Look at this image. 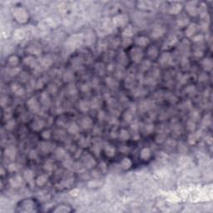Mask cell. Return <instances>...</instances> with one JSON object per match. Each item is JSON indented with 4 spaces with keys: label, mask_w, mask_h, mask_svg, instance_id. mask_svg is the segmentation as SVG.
Masks as SVG:
<instances>
[{
    "label": "cell",
    "mask_w": 213,
    "mask_h": 213,
    "mask_svg": "<svg viewBox=\"0 0 213 213\" xmlns=\"http://www.w3.org/2000/svg\"><path fill=\"white\" fill-rule=\"evenodd\" d=\"M27 106H28V109L32 112H38L39 111V108H40L39 103H38V102L36 100L35 97L29 98L28 101L27 102Z\"/></svg>",
    "instance_id": "1"
},
{
    "label": "cell",
    "mask_w": 213,
    "mask_h": 213,
    "mask_svg": "<svg viewBox=\"0 0 213 213\" xmlns=\"http://www.w3.org/2000/svg\"><path fill=\"white\" fill-rule=\"evenodd\" d=\"M142 56H143V52L138 48H135L131 51V58H132V61H134V62L137 63H140V61L142 58Z\"/></svg>",
    "instance_id": "2"
},
{
    "label": "cell",
    "mask_w": 213,
    "mask_h": 213,
    "mask_svg": "<svg viewBox=\"0 0 213 213\" xmlns=\"http://www.w3.org/2000/svg\"><path fill=\"white\" fill-rule=\"evenodd\" d=\"M159 63H161L162 66H168V65L171 64L172 63V57L168 52H165L162 54V56L160 57Z\"/></svg>",
    "instance_id": "3"
},
{
    "label": "cell",
    "mask_w": 213,
    "mask_h": 213,
    "mask_svg": "<svg viewBox=\"0 0 213 213\" xmlns=\"http://www.w3.org/2000/svg\"><path fill=\"white\" fill-rule=\"evenodd\" d=\"M11 91L14 93L15 96H18V97H22L24 95V93H25L24 88L22 86H20L19 84H17V83H14L11 85Z\"/></svg>",
    "instance_id": "4"
},
{
    "label": "cell",
    "mask_w": 213,
    "mask_h": 213,
    "mask_svg": "<svg viewBox=\"0 0 213 213\" xmlns=\"http://www.w3.org/2000/svg\"><path fill=\"white\" fill-rule=\"evenodd\" d=\"M53 147H54V145L48 142H42L39 144L41 151L44 153H48L50 152V151H52L53 150Z\"/></svg>",
    "instance_id": "5"
},
{
    "label": "cell",
    "mask_w": 213,
    "mask_h": 213,
    "mask_svg": "<svg viewBox=\"0 0 213 213\" xmlns=\"http://www.w3.org/2000/svg\"><path fill=\"white\" fill-rule=\"evenodd\" d=\"M16 154H17V150L14 147H7L5 149V157L9 158L10 160H13L15 158Z\"/></svg>",
    "instance_id": "6"
},
{
    "label": "cell",
    "mask_w": 213,
    "mask_h": 213,
    "mask_svg": "<svg viewBox=\"0 0 213 213\" xmlns=\"http://www.w3.org/2000/svg\"><path fill=\"white\" fill-rule=\"evenodd\" d=\"M92 126V121L89 117H84L81 120V127L83 129H89Z\"/></svg>",
    "instance_id": "7"
},
{
    "label": "cell",
    "mask_w": 213,
    "mask_h": 213,
    "mask_svg": "<svg viewBox=\"0 0 213 213\" xmlns=\"http://www.w3.org/2000/svg\"><path fill=\"white\" fill-rule=\"evenodd\" d=\"M165 32V28L162 27V26H157L156 27L153 31H152V34H151V36L155 38H158L160 37H162L163 34H164Z\"/></svg>",
    "instance_id": "8"
},
{
    "label": "cell",
    "mask_w": 213,
    "mask_h": 213,
    "mask_svg": "<svg viewBox=\"0 0 213 213\" xmlns=\"http://www.w3.org/2000/svg\"><path fill=\"white\" fill-rule=\"evenodd\" d=\"M41 103L43 104V106H44L45 108H48L51 104V100L50 97H49L48 94L47 92H43L41 94Z\"/></svg>",
    "instance_id": "9"
},
{
    "label": "cell",
    "mask_w": 213,
    "mask_h": 213,
    "mask_svg": "<svg viewBox=\"0 0 213 213\" xmlns=\"http://www.w3.org/2000/svg\"><path fill=\"white\" fill-rule=\"evenodd\" d=\"M45 125V122L43 120L41 119H35V121L32 122V128L34 131H40Z\"/></svg>",
    "instance_id": "10"
},
{
    "label": "cell",
    "mask_w": 213,
    "mask_h": 213,
    "mask_svg": "<svg viewBox=\"0 0 213 213\" xmlns=\"http://www.w3.org/2000/svg\"><path fill=\"white\" fill-rule=\"evenodd\" d=\"M68 132L72 134V135H76L79 132V127L75 122H71L70 124L68 125Z\"/></svg>",
    "instance_id": "11"
},
{
    "label": "cell",
    "mask_w": 213,
    "mask_h": 213,
    "mask_svg": "<svg viewBox=\"0 0 213 213\" xmlns=\"http://www.w3.org/2000/svg\"><path fill=\"white\" fill-rule=\"evenodd\" d=\"M9 182H10V185L13 187H18L22 184L23 180H22V177H19V176H15V177H12L10 179Z\"/></svg>",
    "instance_id": "12"
},
{
    "label": "cell",
    "mask_w": 213,
    "mask_h": 213,
    "mask_svg": "<svg viewBox=\"0 0 213 213\" xmlns=\"http://www.w3.org/2000/svg\"><path fill=\"white\" fill-rule=\"evenodd\" d=\"M90 108H91V104H90V102L86 101V100H83L80 102L79 103V109L81 110L82 112H88Z\"/></svg>",
    "instance_id": "13"
},
{
    "label": "cell",
    "mask_w": 213,
    "mask_h": 213,
    "mask_svg": "<svg viewBox=\"0 0 213 213\" xmlns=\"http://www.w3.org/2000/svg\"><path fill=\"white\" fill-rule=\"evenodd\" d=\"M148 38L145 37H138L137 38H136V43L140 47H145L147 44H148Z\"/></svg>",
    "instance_id": "14"
},
{
    "label": "cell",
    "mask_w": 213,
    "mask_h": 213,
    "mask_svg": "<svg viewBox=\"0 0 213 213\" xmlns=\"http://www.w3.org/2000/svg\"><path fill=\"white\" fill-rule=\"evenodd\" d=\"M202 65L203 68L207 71H211L212 68V62L210 58H206L202 62Z\"/></svg>",
    "instance_id": "15"
},
{
    "label": "cell",
    "mask_w": 213,
    "mask_h": 213,
    "mask_svg": "<svg viewBox=\"0 0 213 213\" xmlns=\"http://www.w3.org/2000/svg\"><path fill=\"white\" fill-rule=\"evenodd\" d=\"M105 152L108 157H112L115 156V148L111 145H106L105 147Z\"/></svg>",
    "instance_id": "16"
},
{
    "label": "cell",
    "mask_w": 213,
    "mask_h": 213,
    "mask_svg": "<svg viewBox=\"0 0 213 213\" xmlns=\"http://www.w3.org/2000/svg\"><path fill=\"white\" fill-rule=\"evenodd\" d=\"M24 178H25V180L28 183L32 184V181H34V173H32V171L30 170H26L24 171Z\"/></svg>",
    "instance_id": "17"
},
{
    "label": "cell",
    "mask_w": 213,
    "mask_h": 213,
    "mask_svg": "<svg viewBox=\"0 0 213 213\" xmlns=\"http://www.w3.org/2000/svg\"><path fill=\"white\" fill-rule=\"evenodd\" d=\"M147 90H145V89H143V88H136L133 91V92H132V95L134 96V97H142V96H144V95H146V93H147Z\"/></svg>",
    "instance_id": "18"
},
{
    "label": "cell",
    "mask_w": 213,
    "mask_h": 213,
    "mask_svg": "<svg viewBox=\"0 0 213 213\" xmlns=\"http://www.w3.org/2000/svg\"><path fill=\"white\" fill-rule=\"evenodd\" d=\"M106 83L108 84V87H110L111 88H116L117 87V85H118L117 82L116 80H114L113 78H112V77H106Z\"/></svg>",
    "instance_id": "19"
},
{
    "label": "cell",
    "mask_w": 213,
    "mask_h": 213,
    "mask_svg": "<svg viewBox=\"0 0 213 213\" xmlns=\"http://www.w3.org/2000/svg\"><path fill=\"white\" fill-rule=\"evenodd\" d=\"M157 55H158V49L155 46L151 47L148 49V56L150 57V58H157Z\"/></svg>",
    "instance_id": "20"
},
{
    "label": "cell",
    "mask_w": 213,
    "mask_h": 213,
    "mask_svg": "<svg viewBox=\"0 0 213 213\" xmlns=\"http://www.w3.org/2000/svg\"><path fill=\"white\" fill-rule=\"evenodd\" d=\"M118 137H119V138L121 139V140L127 141L130 138V134L127 130L122 129V130H121V132L119 133V135H118Z\"/></svg>",
    "instance_id": "21"
},
{
    "label": "cell",
    "mask_w": 213,
    "mask_h": 213,
    "mask_svg": "<svg viewBox=\"0 0 213 213\" xmlns=\"http://www.w3.org/2000/svg\"><path fill=\"white\" fill-rule=\"evenodd\" d=\"M140 156H141L142 159L147 160V159L150 157V156H151V151H150V149L149 148H147V147H146V148H143L142 150V151H141Z\"/></svg>",
    "instance_id": "22"
},
{
    "label": "cell",
    "mask_w": 213,
    "mask_h": 213,
    "mask_svg": "<svg viewBox=\"0 0 213 213\" xmlns=\"http://www.w3.org/2000/svg\"><path fill=\"white\" fill-rule=\"evenodd\" d=\"M132 166V162L129 158H123L121 162V167L123 169H128Z\"/></svg>",
    "instance_id": "23"
},
{
    "label": "cell",
    "mask_w": 213,
    "mask_h": 213,
    "mask_svg": "<svg viewBox=\"0 0 213 213\" xmlns=\"http://www.w3.org/2000/svg\"><path fill=\"white\" fill-rule=\"evenodd\" d=\"M177 37L176 36H170L168 38V39L166 41V44H167V46H168L167 48H170V47L172 46V45L177 43Z\"/></svg>",
    "instance_id": "24"
},
{
    "label": "cell",
    "mask_w": 213,
    "mask_h": 213,
    "mask_svg": "<svg viewBox=\"0 0 213 213\" xmlns=\"http://www.w3.org/2000/svg\"><path fill=\"white\" fill-rule=\"evenodd\" d=\"M151 106V103L150 101H146V102H142L141 105H140V109L141 111L142 112H146L147 110H148Z\"/></svg>",
    "instance_id": "25"
},
{
    "label": "cell",
    "mask_w": 213,
    "mask_h": 213,
    "mask_svg": "<svg viewBox=\"0 0 213 213\" xmlns=\"http://www.w3.org/2000/svg\"><path fill=\"white\" fill-rule=\"evenodd\" d=\"M47 181H48V177L45 175H42V176H40V177H38V179H37V184L40 187L43 186L44 184L47 182Z\"/></svg>",
    "instance_id": "26"
},
{
    "label": "cell",
    "mask_w": 213,
    "mask_h": 213,
    "mask_svg": "<svg viewBox=\"0 0 213 213\" xmlns=\"http://www.w3.org/2000/svg\"><path fill=\"white\" fill-rule=\"evenodd\" d=\"M90 104H91V108H93V109H97L100 106V104H101V102L99 100V98L98 97H95L93 98L92 102H90Z\"/></svg>",
    "instance_id": "27"
},
{
    "label": "cell",
    "mask_w": 213,
    "mask_h": 213,
    "mask_svg": "<svg viewBox=\"0 0 213 213\" xmlns=\"http://www.w3.org/2000/svg\"><path fill=\"white\" fill-rule=\"evenodd\" d=\"M123 119L126 122H131L132 121V112L130 111L126 112L123 115Z\"/></svg>",
    "instance_id": "28"
},
{
    "label": "cell",
    "mask_w": 213,
    "mask_h": 213,
    "mask_svg": "<svg viewBox=\"0 0 213 213\" xmlns=\"http://www.w3.org/2000/svg\"><path fill=\"white\" fill-rule=\"evenodd\" d=\"M52 167H53V164H52V161L51 160H48V161H47L44 164V170L48 171V172H51V171H52Z\"/></svg>",
    "instance_id": "29"
},
{
    "label": "cell",
    "mask_w": 213,
    "mask_h": 213,
    "mask_svg": "<svg viewBox=\"0 0 213 213\" xmlns=\"http://www.w3.org/2000/svg\"><path fill=\"white\" fill-rule=\"evenodd\" d=\"M89 143H90V140H89L88 137H82L81 139H80V141H79V144L83 147H86L87 146H88Z\"/></svg>",
    "instance_id": "30"
},
{
    "label": "cell",
    "mask_w": 213,
    "mask_h": 213,
    "mask_svg": "<svg viewBox=\"0 0 213 213\" xmlns=\"http://www.w3.org/2000/svg\"><path fill=\"white\" fill-rule=\"evenodd\" d=\"M96 71H97V72L98 73V74L103 75L104 74V72H105L104 66L102 63H97L96 65Z\"/></svg>",
    "instance_id": "31"
},
{
    "label": "cell",
    "mask_w": 213,
    "mask_h": 213,
    "mask_svg": "<svg viewBox=\"0 0 213 213\" xmlns=\"http://www.w3.org/2000/svg\"><path fill=\"white\" fill-rule=\"evenodd\" d=\"M93 158L92 157H90V156H88V159L87 160H84V162H85V165L87 166L88 167H92L94 166V164H95V162L93 161Z\"/></svg>",
    "instance_id": "32"
},
{
    "label": "cell",
    "mask_w": 213,
    "mask_h": 213,
    "mask_svg": "<svg viewBox=\"0 0 213 213\" xmlns=\"http://www.w3.org/2000/svg\"><path fill=\"white\" fill-rule=\"evenodd\" d=\"M153 130H154V125L153 124H151V123H149V124H147L145 126V128H144V132L145 134H150L153 132Z\"/></svg>",
    "instance_id": "33"
},
{
    "label": "cell",
    "mask_w": 213,
    "mask_h": 213,
    "mask_svg": "<svg viewBox=\"0 0 213 213\" xmlns=\"http://www.w3.org/2000/svg\"><path fill=\"white\" fill-rule=\"evenodd\" d=\"M23 62H24V63H25L26 65H28V66L32 67L34 65L35 61H34V58H32V57H28V58H24Z\"/></svg>",
    "instance_id": "34"
},
{
    "label": "cell",
    "mask_w": 213,
    "mask_h": 213,
    "mask_svg": "<svg viewBox=\"0 0 213 213\" xmlns=\"http://www.w3.org/2000/svg\"><path fill=\"white\" fill-rule=\"evenodd\" d=\"M65 151L63 149V148H58L56 150V151H55V155H56V157H58V158H59V159H62L64 156H65Z\"/></svg>",
    "instance_id": "35"
},
{
    "label": "cell",
    "mask_w": 213,
    "mask_h": 213,
    "mask_svg": "<svg viewBox=\"0 0 213 213\" xmlns=\"http://www.w3.org/2000/svg\"><path fill=\"white\" fill-rule=\"evenodd\" d=\"M15 126H16V122H15L14 120L10 119V120H9V121L7 122V123H6V128H7L8 130L11 131V130H13V129L15 128Z\"/></svg>",
    "instance_id": "36"
},
{
    "label": "cell",
    "mask_w": 213,
    "mask_h": 213,
    "mask_svg": "<svg viewBox=\"0 0 213 213\" xmlns=\"http://www.w3.org/2000/svg\"><path fill=\"white\" fill-rule=\"evenodd\" d=\"M156 83H157V80H156V77H154L153 76L148 77L145 79V83L147 85H153L156 84Z\"/></svg>",
    "instance_id": "37"
},
{
    "label": "cell",
    "mask_w": 213,
    "mask_h": 213,
    "mask_svg": "<svg viewBox=\"0 0 213 213\" xmlns=\"http://www.w3.org/2000/svg\"><path fill=\"white\" fill-rule=\"evenodd\" d=\"M68 92L71 94V95H76L77 93V88L75 85L73 84H71L69 85L68 87Z\"/></svg>",
    "instance_id": "38"
},
{
    "label": "cell",
    "mask_w": 213,
    "mask_h": 213,
    "mask_svg": "<svg viewBox=\"0 0 213 213\" xmlns=\"http://www.w3.org/2000/svg\"><path fill=\"white\" fill-rule=\"evenodd\" d=\"M150 67H151V62H150V61H148V60H147V61H144V62H143V63H142V67H141V68H142V71H146V70H147V69H148Z\"/></svg>",
    "instance_id": "39"
},
{
    "label": "cell",
    "mask_w": 213,
    "mask_h": 213,
    "mask_svg": "<svg viewBox=\"0 0 213 213\" xmlns=\"http://www.w3.org/2000/svg\"><path fill=\"white\" fill-rule=\"evenodd\" d=\"M196 139H197V136H196V133H192L191 134L189 137H188V142L190 143V144H194L196 142Z\"/></svg>",
    "instance_id": "40"
},
{
    "label": "cell",
    "mask_w": 213,
    "mask_h": 213,
    "mask_svg": "<svg viewBox=\"0 0 213 213\" xmlns=\"http://www.w3.org/2000/svg\"><path fill=\"white\" fill-rule=\"evenodd\" d=\"M63 78H64L65 81H71L73 78V74L71 72L68 71V72H65V74L63 76Z\"/></svg>",
    "instance_id": "41"
},
{
    "label": "cell",
    "mask_w": 213,
    "mask_h": 213,
    "mask_svg": "<svg viewBox=\"0 0 213 213\" xmlns=\"http://www.w3.org/2000/svg\"><path fill=\"white\" fill-rule=\"evenodd\" d=\"M38 152H37V151L36 150H31L29 151V153H28V157H29L30 159H37L38 158Z\"/></svg>",
    "instance_id": "42"
},
{
    "label": "cell",
    "mask_w": 213,
    "mask_h": 213,
    "mask_svg": "<svg viewBox=\"0 0 213 213\" xmlns=\"http://www.w3.org/2000/svg\"><path fill=\"white\" fill-rule=\"evenodd\" d=\"M196 25L195 24H191V25L188 28V29H187V34L188 35V36H191L192 34H193V32H195V31H196Z\"/></svg>",
    "instance_id": "43"
},
{
    "label": "cell",
    "mask_w": 213,
    "mask_h": 213,
    "mask_svg": "<svg viewBox=\"0 0 213 213\" xmlns=\"http://www.w3.org/2000/svg\"><path fill=\"white\" fill-rule=\"evenodd\" d=\"M90 85L88 83H84L82 85V87H81V91L83 92H88L90 91Z\"/></svg>",
    "instance_id": "44"
},
{
    "label": "cell",
    "mask_w": 213,
    "mask_h": 213,
    "mask_svg": "<svg viewBox=\"0 0 213 213\" xmlns=\"http://www.w3.org/2000/svg\"><path fill=\"white\" fill-rule=\"evenodd\" d=\"M191 121H196L199 118V113L198 112H196V111H193L191 113Z\"/></svg>",
    "instance_id": "45"
},
{
    "label": "cell",
    "mask_w": 213,
    "mask_h": 213,
    "mask_svg": "<svg viewBox=\"0 0 213 213\" xmlns=\"http://www.w3.org/2000/svg\"><path fill=\"white\" fill-rule=\"evenodd\" d=\"M186 92L190 94V95H192V94H194L196 92V88L194 86H189L187 89H186Z\"/></svg>",
    "instance_id": "46"
},
{
    "label": "cell",
    "mask_w": 213,
    "mask_h": 213,
    "mask_svg": "<svg viewBox=\"0 0 213 213\" xmlns=\"http://www.w3.org/2000/svg\"><path fill=\"white\" fill-rule=\"evenodd\" d=\"M51 63H52V62H51V60L49 59L48 58H43V60H42V64L43 65L44 67H48L49 65H51Z\"/></svg>",
    "instance_id": "47"
},
{
    "label": "cell",
    "mask_w": 213,
    "mask_h": 213,
    "mask_svg": "<svg viewBox=\"0 0 213 213\" xmlns=\"http://www.w3.org/2000/svg\"><path fill=\"white\" fill-rule=\"evenodd\" d=\"M8 169H9V171H18V165H16L15 163H12V164L9 165Z\"/></svg>",
    "instance_id": "48"
},
{
    "label": "cell",
    "mask_w": 213,
    "mask_h": 213,
    "mask_svg": "<svg viewBox=\"0 0 213 213\" xmlns=\"http://www.w3.org/2000/svg\"><path fill=\"white\" fill-rule=\"evenodd\" d=\"M164 139H165V134H163L162 132H161V133H159L157 136L156 140H157V142H162Z\"/></svg>",
    "instance_id": "49"
},
{
    "label": "cell",
    "mask_w": 213,
    "mask_h": 213,
    "mask_svg": "<svg viewBox=\"0 0 213 213\" xmlns=\"http://www.w3.org/2000/svg\"><path fill=\"white\" fill-rule=\"evenodd\" d=\"M42 136L44 139H49L51 137V132L50 131H44V132L42 133Z\"/></svg>",
    "instance_id": "50"
},
{
    "label": "cell",
    "mask_w": 213,
    "mask_h": 213,
    "mask_svg": "<svg viewBox=\"0 0 213 213\" xmlns=\"http://www.w3.org/2000/svg\"><path fill=\"white\" fill-rule=\"evenodd\" d=\"M105 112L104 111H100L99 112H98V115H97V117H98V119H99V121H103L105 119Z\"/></svg>",
    "instance_id": "51"
},
{
    "label": "cell",
    "mask_w": 213,
    "mask_h": 213,
    "mask_svg": "<svg viewBox=\"0 0 213 213\" xmlns=\"http://www.w3.org/2000/svg\"><path fill=\"white\" fill-rule=\"evenodd\" d=\"M131 129H132V131H134V132H137V131L139 129V124H138V122H133V123L131 125Z\"/></svg>",
    "instance_id": "52"
},
{
    "label": "cell",
    "mask_w": 213,
    "mask_h": 213,
    "mask_svg": "<svg viewBox=\"0 0 213 213\" xmlns=\"http://www.w3.org/2000/svg\"><path fill=\"white\" fill-rule=\"evenodd\" d=\"M187 126H188V129L191 130V131L194 130L195 129V127H196V125H195V123L193 122V121H191V120H190L189 122H188Z\"/></svg>",
    "instance_id": "53"
},
{
    "label": "cell",
    "mask_w": 213,
    "mask_h": 213,
    "mask_svg": "<svg viewBox=\"0 0 213 213\" xmlns=\"http://www.w3.org/2000/svg\"><path fill=\"white\" fill-rule=\"evenodd\" d=\"M123 35L127 36V37H129V36L132 35V28H126V30L123 32Z\"/></svg>",
    "instance_id": "54"
},
{
    "label": "cell",
    "mask_w": 213,
    "mask_h": 213,
    "mask_svg": "<svg viewBox=\"0 0 213 213\" xmlns=\"http://www.w3.org/2000/svg\"><path fill=\"white\" fill-rule=\"evenodd\" d=\"M48 89H49V92H50L51 93H52V94H55L57 92V88H56V86H54V85H50L49 86Z\"/></svg>",
    "instance_id": "55"
},
{
    "label": "cell",
    "mask_w": 213,
    "mask_h": 213,
    "mask_svg": "<svg viewBox=\"0 0 213 213\" xmlns=\"http://www.w3.org/2000/svg\"><path fill=\"white\" fill-rule=\"evenodd\" d=\"M120 151H122V152H123V153H127V152H128V151H129V148L128 147V146L122 145V146H121V147H120Z\"/></svg>",
    "instance_id": "56"
},
{
    "label": "cell",
    "mask_w": 213,
    "mask_h": 213,
    "mask_svg": "<svg viewBox=\"0 0 213 213\" xmlns=\"http://www.w3.org/2000/svg\"><path fill=\"white\" fill-rule=\"evenodd\" d=\"M187 79H188V76L183 75V76H182L181 78H180V82H181L182 84H184V83H186L187 82Z\"/></svg>",
    "instance_id": "57"
},
{
    "label": "cell",
    "mask_w": 213,
    "mask_h": 213,
    "mask_svg": "<svg viewBox=\"0 0 213 213\" xmlns=\"http://www.w3.org/2000/svg\"><path fill=\"white\" fill-rule=\"evenodd\" d=\"M44 84V82H43V79H39L38 82V83H37V88H43V86Z\"/></svg>",
    "instance_id": "58"
},
{
    "label": "cell",
    "mask_w": 213,
    "mask_h": 213,
    "mask_svg": "<svg viewBox=\"0 0 213 213\" xmlns=\"http://www.w3.org/2000/svg\"><path fill=\"white\" fill-rule=\"evenodd\" d=\"M93 81H92V86L95 88H97V87H98V80L97 79V78H94V79H92Z\"/></svg>",
    "instance_id": "59"
},
{
    "label": "cell",
    "mask_w": 213,
    "mask_h": 213,
    "mask_svg": "<svg viewBox=\"0 0 213 213\" xmlns=\"http://www.w3.org/2000/svg\"><path fill=\"white\" fill-rule=\"evenodd\" d=\"M203 39V37L202 36H197L196 38H194V41H196V42H202Z\"/></svg>",
    "instance_id": "60"
},
{
    "label": "cell",
    "mask_w": 213,
    "mask_h": 213,
    "mask_svg": "<svg viewBox=\"0 0 213 213\" xmlns=\"http://www.w3.org/2000/svg\"><path fill=\"white\" fill-rule=\"evenodd\" d=\"M202 54H203L202 51H200V50H198V51H196V52H195V55H196V56H197V57H201V56H202Z\"/></svg>",
    "instance_id": "61"
},
{
    "label": "cell",
    "mask_w": 213,
    "mask_h": 213,
    "mask_svg": "<svg viewBox=\"0 0 213 213\" xmlns=\"http://www.w3.org/2000/svg\"><path fill=\"white\" fill-rule=\"evenodd\" d=\"M207 79V77L206 75H204V74H202V76H201V77H199V81H205Z\"/></svg>",
    "instance_id": "62"
},
{
    "label": "cell",
    "mask_w": 213,
    "mask_h": 213,
    "mask_svg": "<svg viewBox=\"0 0 213 213\" xmlns=\"http://www.w3.org/2000/svg\"><path fill=\"white\" fill-rule=\"evenodd\" d=\"M118 135H119V134H117V133L115 132V131H114V132H113V131H112V132H111V136H112V137H114V138H115V137H117L118 136Z\"/></svg>",
    "instance_id": "63"
},
{
    "label": "cell",
    "mask_w": 213,
    "mask_h": 213,
    "mask_svg": "<svg viewBox=\"0 0 213 213\" xmlns=\"http://www.w3.org/2000/svg\"><path fill=\"white\" fill-rule=\"evenodd\" d=\"M117 122H117V120L116 119V118H112V120H111V123H112H112H113V124H114V123H116V124H117Z\"/></svg>",
    "instance_id": "64"
}]
</instances>
